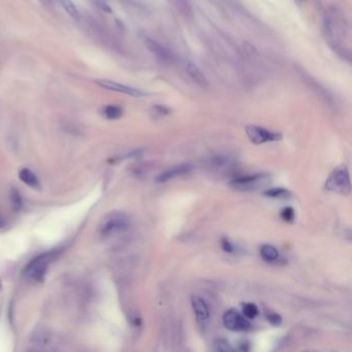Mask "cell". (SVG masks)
Instances as JSON below:
<instances>
[{
  "instance_id": "cell-22",
  "label": "cell",
  "mask_w": 352,
  "mask_h": 352,
  "mask_svg": "<svg viewBox=\"0 0 352 352\" xmlns=\"http://www.w3.org/2000/svg\"><path fill=\"white\" fill-rule=\"evenodd\" d=\"M221 247L222 249L227 252V253H232L234 251L233 245L230 243V241L227 238H222L221 240Z\"/></svg>"
},
{
  "instance_id": "cell-23",
  "label": "cell",
  "mask_w": 352,
  "mask_h": 352,
  "mask_svg": "<svg viewBox=\"0 0 352 352\" xmlns=\"http://www.w3.org/2000/svg\"><path fill=\"white\" fill-rule=\"evenodd\" d=\"M268 320H269V322L273 325H280L282 322V317L277 313H272V314L268 315Z\"/></svg>"
},
{
  "instance_id": "cell-1",
  "label": "cell",
  "mask_w": 352,
  "mask_h": 352,
  "mask_svg": "<svg viewBox=\"0 0 352 352\" xmlns=\"http://www.w3.org/2000/svg\"><path fill=\"white\" fill-rule=\"evenodd\" d=\"M129 218L122 212H111L105 215L98 226V232L101 237L108 238L121 233L129 227Z\"/></svg>"
},
{
  "instance_id": "cell-24",
  "label": "cell",
  "mask_w": 352,
  "mask_h": 352,
  "mask_svg": "<svg viewBox=\"0 0 352 352\" xmlns=\"http://www.w3.org/2000/svg\"><path fill=\"white\" fill-rule=\"evenodd\" d=\"M94 3L97 5V7H99L102 10H104V12H106V13H111L112 12L111 6L109 4H106L104 1H102V0H94Z\"/></svg>"
},
{
  "instance_id": "cell-7",
  "label": "cell",
  "mask_w": 352,
  "mask_h": 352,
  "mask_svg": "<svg viewBox=\"0 0 352 352\" xmlns=\"http://www.w3.org/2000/svg\"><path fill=\"white\" fill-rule=\"evenodd\" d=\"M96 84L98 85V86L106 89V90H111V91H115V92H119V93H123L126 95L129 96H133V97H143V96H147L148 93L136 89V88H132L129 86H126L124 84L118 83V82H114V81H110V80H97L95 82Z\"/></svg>"
},
{
  "instance_id": "cell-18",
  "label": "cell",
  "mask_w": 352,
  "mask_h": 352,
  "mask_svg": "<svg viewBox=\"0 0 352 352\" xmlns=\"http://www.w3.org/2000/svg\"><path fill=\"white\" fill-rule=\"evenodd\" d=\"M258 314V309L256 305L252 303H248L243 307V315L247 319H254Z\"/></svg>"
},
{
  "instance_id": "cell-15",
  "label": "cell",
  "mask_w": 352,
  "mask_h": 352,
  "mask_svg": "<svg viewBox=\"0 0 352 352\" xmlns=\"http://www.w3.org/2000/svg\"><path fill=\"white\" fill-rule=\"evenodd\" d=\"M102 114L106 119L116 120V119H119L120 117L123 115V110L118 105L111 104V105L105 106L102 111Z\"/></svg>"
},
{
  "instance_id": "cell-16",
  "label": "cell",
  "mask_w": 352,
  "mask_h": 352,
  "mask_svg": "<svg viewBox=\"0 0 352 352\" xmlns=\"http://www.w3.org/2000/svg\"><path fill=\"white\" fill-rule=\"evenodd\" d=\"M265 196L273 197V198H285L289 196V191H287L284 188H271L263 192Z\"/></svg>"
},
{
  "instance_id": "cell-6",
  "label": "cell",
  "mask_w": 352,
  "mask_h": 352,
  "mask_svg": "<svg viewBox=\"0 0 352 352\" xmlns=\"http://www.w3.org/2000/svg\"><path fill=\"white\" fill-rule=\"evenodd\" d=\"M223 323L224 326L232 332H244V330H248L251 326L247 318L233 309L224 314Z\"/></svg>"
},
{
  "instance_id": "cell-3",
  "label": "cell",
  "mask_w": 352,
  "mask_h": 352,
  "mask_svg": "<svg viewBox=\"0 0 352 352\" xmlns=\"http://www.w3.org/2000/svg\"><path fill=\"white\" fill-rule=\"evenodd\" d=\"M55 255H56L55 251H51L36 256V257L34 259H32L25 268L26 276L29 279L36 282H40L44 280L49 265L51 264L52 260L55 258Z\"/></svg>"
},
{
  "instance_id": "cell-8",
  "label": "cell",
  "mask_w": 352,
  "mask_h": 352,
  "mask_svg": "<svg viewBox=\"0 0 352 352\" xmlns=\"http://www.w3.org/2000/svg\"><path fill=\"white\" fill-rule=\"evenodd\" d=\"M192 169H193V166H192V165L189 164V163H188V164H187V163H186V164H181V165L172 167V168L166 169L165 172L160 174V175L156 178V182H158V183L167 182V181L172 180V179H174V178H177V177L183 176V175H186V174L190 173Z\"/></svg>"
},
{
  "instance_id": "cell-13",
  "label": "cell",
  "mask_w": 352,
  "mask_h": 352,
  "mask_svg": "<svg viewBox=\"0 0 352 352\" xmlns=\"http://www.w3.org/2000/svg\"><path fill=\"white\" fill-rule=\"evenodd\" d=\"M20 180L22 181L23 183L26 185L30 186L31 188H38L39 187V182L37 177L31 172L28 168H22L19 173Z\"/></svg>"
},
{
  "instance_id": "cell-14",
  "label": "cell",
  "mask_w": 352,
  "mask_h": 352,
  "mask_svg": "<svg viewBox=\"0 0 352 352\" xmlns=\"http://www.w3.org/2000/svg\"><path fill=\"white\" fill-rule=\"evenodd\" d=\"M260 256L263 260L271 262L277 260L279 256V252L275 247L271 246V245H263L260 248Z\"/></svg>"
},
{
  "instance_id": "cell-20",
  "label": "cell",
  "mask_w": 352,
  "mask_h": 352,
  "mask_svg": "<svg viewBox=\"0 0 352 352\" xmlns=\"http://www.w3.org/2000/svg\"><path fill=\"white\" fill-rule=\"evenodd\" d=\"M280 216L285 222H292L295 217L294 210L291 207H286L281 211Z\"/></svg>"
},
{
  "instance_id": "cell-21",
  "label": "cell",
  "mask_w": 352,
  "mask_h": 352,
  "mask_svg": "<svg viewBox=\"0 0 352 352\" xmlns=\"http://www.w3.org/2000/svg\"><path fill=\"white\" fill-rule=\"evenodd\" d=\"M216 347H217V350H219V351H232L233 350L230 347V345H229V343L227 342V341L223 340V339H220V340L217 341Z\"/></svg>"
},
{
  "instance_id": "cell-2",
  "label": "cell",
  "mask_w": 352,
  "mask_h": 352,
  "mask_svg": "<svg viewBox=\"0 0 352 352\" xmlns=\"http://www.w3.org/2000/svg\"><path fill=\"white\" fill-rule=\"evenodd\" d=\"M325 189L342 195H348L350 193V175L345 164L336 167L328 176L325 182Z\"/></svg>"
},
{
  "instance_id": "cell-19",
  "label": "cell",
  "mask_w": 352,
  "mask_h": 352,
  "mask_svg": "<svg viewBox=\"0 0 352 352\" xmlns=\"http://www.w3.org/2000/svg\"><path fill=\"white\" fill-rule=\"evenodd\" d=\"M10 199H12V204H13L14 210L16 212L20 211V209L22 208L23 200H22V197H21L18 190H16V189L12 190V193H10Z\"/></svg>"
},
{
  "instance_id": "cell-5",
  "label": "cell",
  "mask_w": 352,
  "mask_h": 352,
  "mask_svg": "<svg viewBox=\"0 0 352 352\" xmlns=\"http://www.w3.org/2000/svg\"><path fill=\"white\" fill-rule=\"evenodd\" d=\"M245 130H246V134L249 137V140L255 145L280 141L282 138V135L280 133L270 131L263 127L256 125H249L246 127Z\"/></svg>"
},
{
  "instance_id": "cell-12",
  "label": "cell",
  "mask_w": 352,
  "mask_h": 352,
  "mask_svg": "<svg viewBox=\"0 0 352 352\" xmlns=\"http://www.w3.org/2000/svg\"><path fill=\"white\" fill-rule=\"evenodd\" d=\"M145 45H146L147 49L150 52H152L153 54H155L157 57L161 58L163 60H167L169 58L168 52L161 45L158 44L157 41L150 39V38H147L145 40Z\"/></svg>"
},
{
  "instance_id": "cell-25",
  "label": "cell",
  "mask_w": 352,
  "mask_h": 352,
  "mask_svg": "<svg viewBox=\"0 0 352 352\" xmlns=\"http://www.w3.org/2000/svg\"><path fill=\"white\" fill-rule=\"evenodd\" d=\"M3 225H4V221L1 217H0V228H1Z\"/></svg>"
},
{
  "instance_id": "cell-9",
  "label": "cell",
  "mask_w": 352,
  "mask_h": 352,
  "mask_svg": "<svg viewBox=\"0 0 352 352\" xmlns=\"http://www.w3.org/2000/svg\"><path fill=\"white\" fill-rule=\"evenodd\" d=\"M191 305H192V308H193L194 314H195L198 321H200V322L207 321L210 317V311H209V307L206 304V302L202 300L200 296L193 295L191 297Z\"/></svg>"
},
{
  "instance_id": "cell-11",
  "label": "cell",
  "mask_w": 352,
  "mask_h": 352,
  "mask_svg": "<svg viewBox=\"0 0 352 352\" xmlns=\"http://www.w3.org/2000/svg\"><path fill=\"white\" fill-rule=\"evenodd\" d=\"M31 343L38 347H49L53 343V336L45 329H37L30 337Z\"/></svg>"
},
{
  "instance_id": "cell-26",
  "label": "cell",
  "mask_w": 352,
  "mask_h": 352,
  "mask_svg": "<svg viewBox=\"0 0 352 352\" xmlns=\"http://www.w3.org/2000/svg\"><path fill=\"white\" fill-rule=\"evenodd\" d=\"M1 286H2V285H1V281H0V289H1Z\"/></svg>"
},
{
  "instance_id": "cell-4",
  "label": "cell",
  "mask_w": 352,
  "mask_h": 352,
  "mask_svg": "<svg viewBox=\"0 0 352 352\" xmlns=\"http://www.w3.org/2000/svg\"><path fill=\"white\" fill-rule=\"evenodd\" d=\"M269 180H270V176L264 174L238 177L230 181L229 186L236 190L252 191V190L259 189L262 185L266 184V182H268Z\"/></svg>"
},
{
  "instance_id": "cell-17",
  "label": "cell",
  "mask_w": 352,
  "mask_h": 352,
  "mask_svg": "<svg viewBox=\"0 0 352 352\" xmlns=\"http://www.w3.org/2000/svg\"><path fill=\"white\" fill-rule=\"evenodd\" d=\"M62 6L70 17H72L73 19H79L80 13L71 0H62Z\"/></svg>"
},
{
  "instance_id": "cell-10",
  "label": "cell",
  "mask_w": 352,
  "mask_h": 352,
  "mask_svg": "<svg viewBox=\"0 0 352 352\" xmlns=\"http://www.w3.org/2000/svg\"><path fill=\"white\" fill-rule=\"evenodd\" d=\"M186 71L188 73V76L190 77V79L193 81L195 84H197L198 86L200 87H208L209 86V81L206 78L205 73L202 72L196 64H194L193 62H188L186 64Z\"/></svg>"
}]
</instances>
